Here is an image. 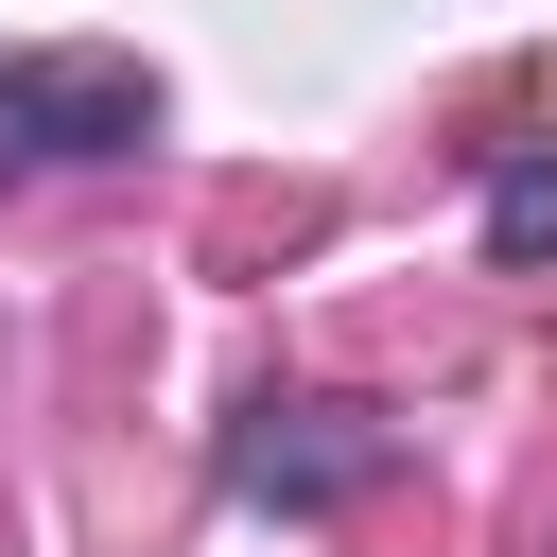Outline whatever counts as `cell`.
<instances>
[{"instance_id": "cell-1", "label": "cell", "mask_w": 557, "mask_h": 557, "mask_svg": "<svg viewBox=\"0 0 557 557\" xmlns=\"http://www.w3.org/2000/svg\"><path fill=\"white\" fill-rule=\"evenodd\" d=\"M157 139V70L139 52H0V174H87Z\"/></svg>"}, {"instance_id": "cell-2", "label": "cell", "mask_w": 557, "mask_h": 557, "mask_svg": "<svg viewBox=\"0 0 557 557\" xmlns=\"http://www.w3.org/2000/svg\"><path fill=\"white\" fill-rule=\"evenodd\" d=\"M383 453H400V435H383L366 400H244V435H226V505H348Z\"/></svg>"}, {"instance_id": "cell-3", "label": "cell", "mask_w": 557, "mask_h": 557, "mask_svg": "<svg viewBox=\"0 0 557 557\" xmlns=\"http://www.w3.org/2000/svg\"><path fill=\"white\" fill-rule=\"evenodd\" d=\"M487 244L540 261V244H557V174H505V191H487Z\"/></svg>"}]
</instances>
